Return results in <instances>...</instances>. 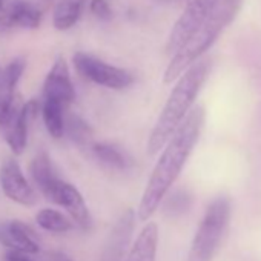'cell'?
<instances>
[{
    "instance_id": "1",
    "label": "cell",
    "mask_w": 261,
    "mask_h": 261,
    "mask_svg": "<svg viewBox=\"0 0 261 261\" xmlns=\"http://www.w3.org/2000/svg\"><path fill=\"white\" fill-rule=\"evenodd\" d=\"M203 124L204 109L203 106H194L163 146V152L151 174L137 211L140 220H149V217H152L162 204L163 198L181 174L189 155L192 154L200 139Z\"/></svg>"
},
{
    "instance_id": "2",
    "label": "cell",
    "mask_w": 261,
    "mask_h": 261,
    "mask_svg": "<svg viewBox=\"0 0 261 261\" xmlns=\"http://www.w3.org/2000/svg\"><path fill=\"white\" fill-rule=\"evenodd\" d=\"M212 69V60L209 57H201L194 62L178 79L171 91L165 108L149 136L148 152L155 155L163 149L166 142L175 133V129L185 120L188 112L192 109L195 98L198 97L204 82L207 80Z\"/></svg>"
},
{
    "instance_id": "3",
    "label": "cell",
    "mask_w": 261,
    "mask_h": 261,
    "mask_svg": "<svg viewBox=\"0 0 261 261\" xmlns=\"http://www.w3.org/2000/svg\"><path fill=\"white\" fill-rule=\"evenodd\" d=\"M243 0H220L214 11L197 28V31L188 39V42L174 54L171 63L165 71L163 82H175L194 62L201 59L204 53L218 40L221 33L237 17Z\"/></svg>"
},
{
    "instance_id": "4",
    "label": "cell",
    "mask_w": 261,
    "mask_h": 261,
    "mask_svg": "<svg viewBox=\"0 0 261 261\" xmlns=\"http://www.w3.org/2000/svg\"><path fill=\"white\" fill-rule=\"evenodd\" d=\"M230 217V201L226 197L215 198L206 209L197 233L192 240L188 261H212Z\"/></svg>"
},
{
    "instance_id": "5",
    "label": "cell",
    "mask_w": 261,
    "mask_h": 261,
    "mask_svg": "<svg viewBox=\"0 0 261 261\" xmlns=\"http://www.w3.org/2000/svg\"><path fill=\"white\" fill-rule=\"evenodd\" d=\"M72 60H74V66H75L77 72L83 79H86L98 86L120 91V89H124L134 83V77L129 71H126L123 68L112 66V65H109L100 59H95L92 56H88L85 53L74 54Z\"/></svg>"
},
{
    "instance_id": "6",
    "label": "cell",
    "mask_w": 261,
    "mask_h": 261,
    "mask_svg": "<svg viewBox=\"0 0 261 261\" xmlns=\"http://www.w3.org/2000/svg\"><path fill=\"white\" fill-rule=\"evenodd\" d=\"M218 2L220 0H191L171 31L166 45V53L174 56L197 31V28L206 20V17L214 11Z\"/></svg>"
},
{
    "instance_id": "7",
    "label": "cell",
    "mask_w": 261,
    "mask_h": 261,
    "mask_svg": "<svg viewBox=\"0 0 261 261\" xmlns=\"http://www.w3.org/2000/svg\"><path fill=\"white\" fill-rule=\"evenodd\" d=\"M46 200L62 206L71 215V218L75 221V224L79 227H82L83 230H88L92 227V218H91L89 209H88L82 194L72 185L63 181L60 178L53 186L49 194L46 195Z\"/></svg>"
},
{
    "instance_id": "8",
    "label": "cell",
    "mask_w": 261,
    "mask_h": 261,
    "mask_svg": "<svg viewBox=\"0 0 261 261\" xmlns=\"http://www.w3.org/2000/svg\"><path fill=\"white\" fill-rule=\"evenodd\" d=\"M0 185L5 195L27 207L37 203V194L25 178L20 165L14 159H7L0 168Z\"/></svg>"
},
{
    "instance_id": "9",
    "label": "cell",
    "mask_w": 261,
    "mask_h": 261,
    "mask_svg": "<svg viewBox=\"0 0 261 261\" xmlns=\"http://www.w3.org/2000/svg\"><path fill=\"white\" fill-rule=\"evenodd\" d=\"M43 8L28 2V0H11L0 10V33L16 28L34 30L40 25Z\"/></svg>"
},
{
    "instance_id": "10",
    "label": "cell",
    "mask_w": 261,
    "mask_h": 261,
    "mask_svg": "<svg viewBox=\"0 0 261 261\" xmlns=\"http://www.w3.org/2000/svg\"><path fill=\"white\" fill-rule=\"evenodd\" d=\"M43 98L54 100L63 105L65 108H68L75 98V91H74V85L71 80L69 68L63 57H59L54 62L51 71L48 72L45 79Z\"/></svg>"
},
{
    "instance_id": "11",
    "label": "cell",
    "mask_w": 261,
    "mask_h": 261,
    "mask_svg": "<svg viewBox=\"0 0 261 261\" xmlns=\"http://www.w3.org/2000/svg\"><path fill=\"white\" fill-rule=\"evenodd\" d=\"M39 108L40 105L37 100H30L14 112V115L5 126V140L16 155L23 154V151L27 149L30 121L34 118Z\"/></svg>"
},
{
    "instance_id": "12",
    "label": "cell",
    "mask_w": 261,
    "mask_h": 261,
    "mask_svg": "<svg viewBox=\"0 0 261 261\" xmlns=\"http://www.w3.org/2000/svg\"><path fill=\"white\" fill-rule=\"evenodd\" d=\"M0 243L14 252H22L27 255L39 252L36 233L30 226L19 220H11L0 224Z\"/></svg>"
},
{
    "instance_id": "13",
    "label": "cell",
    "mask_w": 261,
    "mask_h": 261,
    "mask_svg": "<svg viewBox=\"0 0 261 261\" xmlns=\"http://www.w3.org/2000/svg\"><path fill=\"white\" fill-rule=\"evenodd\" d=\"M134 221H136L134 211L127 209L120 217V220L117 221L115 227L112 229L109 246H108V250H106V256L111 261H118L121 258L123 252L126 250V246H127V243L130 240V235H133Z\"/></svg>"
},
{
    "instance_id": "14",
    "label": "cell",
    "mask_w": 261,
    "mask_h": 261,
    "mask_svg": "<svg viewBox=\"0 0 261 261\" xmlns=\"http://www.w3.org/2000/svg\"><path fill=\"white\" fill-rule=\"evenodd\" d=\"M159 246V226L148 223L139 233L133 249L129 252L127 261H155Z\"/></svg>"
},
{
    "instance_id": "15",
    "label": "cell",
    "mask_w": 261,
    "mask_h": 261,
    "mask_svg": "<svg viewBox=\"0 0 261 261\" xmlns=\"http://www.w3.org/2000/svg\"><path fill=\"white\" fill-rule=\"evenodd\" d=\"M30 172H31V177L34 180V183L37 185V188L40 189V192L45 195L49 194V191L53 189V186L60 180L59 175H57V171L49 159V155L46 152H39L33 162H31V166H30Z\"/></svg>"
},
{
    "instance_id": "16",
    "label": "cell",
    "mask_w": 261,
    "mask_h": 261,
    "mask_svg": "<svg viewBox=\"0 0 261 261\" xmlns=\"http://www.w3.org/2000/svg\"><path fill=\"white\" fill-rule=\"evenodd\" d=\"M85 4L86 0H59L53 16L54 27L59 31H66L72 28L82 17Z\"/></svg>"
},
{
    "instance_id": "17",
    "label": "cell",
    "mask_w": 261,
    "mask_h": 261,
    "mask_svg": "<svg viewBox=\"0 0 261 261\" xmlns=\"http://www.w3.org/2000/svg\"><path fill=\"white\" fill-rule=\"evenodd\" d=\"M92 155L95 160H98L101 165L108 166L109 169L115 171H126L130 166L129 157L115 145L111 143H92L89 146Z\"/></svg>"
},
{
    "instance_id": "18",
    "label": "cell",
    "mask_w": 261,
    "mask_h": 261,
    "mask_svg": "<svg viewBox=\"0 0 261 261\" xmlns=\"http://www.w3.org/2000/svg\"><path fill=\"white\" fill-rule=\"evenodd\" d=\"M66 108L54 100H46L43 98L42 103V117L45 121V126L48 129V133L53 139L59 140L63 137L65 134V117H63V111Z\"/></svg>"
},
{
    "instance_id": "19",
    "label": "cell",
    "mask_w": 261,
    "mask_h": 261,
    "mask_svg": "<svg viewBox=\"0 0 261 261\" xmlns=\"http://www.w3.org/2000/svg\"><path fill=\"white\" fill-rule=\"evenodd\" d=\"M37 224L48 230V232H54V233H63V232H69L72 229V223L59 211L56 209H42L37 217H36Z\"/></svg>"
},
{
    "instance_id": "20",
    "label": "cell",
    "mask_w": 261,
    "mask_h": 261,
    "mask_svg": "<svg viewBox=\"0 0 261 261\" xmlns=\"http://www.w3.org/2000/svg\"><path fill=\"white\" fill-rule=\"evenodd\" d=\"M27 68V60L23 57L14 59L4 71H0V91L2 92H16V86Z\"/></svg>"
},
{
    "instance_id": "21",
    "label": "cell",
    "mask_w": 261,
    "mask_h": 261,
    "mask_svg": "<svg viewBox=\"0 0 261 261\" xmlns=\"http://www.w3.org/2000/svg\"><path fill=\"white\" fill-rule=\"evenodd\" d=\"M69 136L74 142H77L80 146H91L92 145V130L91 127L79 117H71L69 120Z\"/></svg>"
},
{
    "instance_id": "22",
    "label": "cell",
    "mask_w": 261,
    "mask_h": 261,
    "mask_svg": "<svg viewBox=\"0 0 261 261\" xmlns=\"http://www.w3.org/2000/svg\"><path fill=\"white\" fill-rule=\"evenodd\" d=\"M89 10L100 20H109L112 17V10L108 0H91Z\"/></svg>"
},
{
    "instance_id": "23",
    "label": "cell",
    "mask_w": 261,
    "mask_h": 261,
    "mask_svg": "<svg viewBox=\"0 0 261 261\" xmlns=\"http://www.w3.org/2000/svg\"><path fill=\"white\" fill-rule=\"evenodd\" d=\"M5 261H33V259H30L27 253H22V252H14V250H11V252L7 255Z\"/></svg>"
},
{
    "instance_id": "24",
    "label": "cell",
    "mask_w": 261,
    "mask_h": 261,
    "mask_svg": "<svg viewBox=\"0 0 261 261\" xmlns=\"http://www.w3.org/2000/svg\"><path fill=\"white\" fill-rule=\"evenodd\" d=\"M49 261H72L63 253H49Z\"/></svg>"
},
{
    "instance_id": "25",
    "label": "cell",
    "mask_w": 261,
    "mask_h": 261,
    "mask_svg": "<svg viewBox=\"0 0 261 261\" xmlns=\"http://www.w3.org/2000/svg\"><path fill=\"white\" fill-rule=\"evenodd\" d=\"M4 5H5V0H0V10L4 8Z\"/></svg>"
},
{
    "instance_id": "26",
    "label": "cell",
    "mask_w": 261,
    "mask_h": 261,
    "mask_svg": "<svg viewBox=\"0 0 261 261\" xmlns=\"http://www.w3.org/2000/svg\"><path fill=\"white\" fill-rule=\"evenodd\" d=\"M0 71H2V69H0Z\"/></svg>"
}]
</instances>
